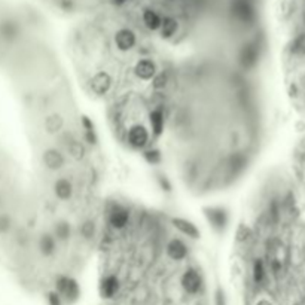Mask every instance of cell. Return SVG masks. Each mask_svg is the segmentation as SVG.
Listing matches in <instances>:
<instances>
[{
  "label": "cell",
  "mask_w": 305,
  "mask_h": 305,
  "mask_svg": "<svg viewBox=\"0 0 305 305\" xmlns=\"http://www.w3.org/2000/svg\"><path fill=\"white\" fill-rule=\"evenodd\" d=\"M167 85H169V75H167L166 72H158L156 76L152 79L153 89L161 91V89H164Z\"/></svg>",
  "instance_id": "cb8c5ba5"
},
{
  "label": "cell",
  "mask_w": 305,
  "mask_h": 305,
  "mask_svg": "<svg viewBox=\"0 0 305 305\" xmlns=\"http://www.w3.org/2000/svg\"><path fill=\"white\" fill-rule=\"evenodd\" d=\"M55 292L67 304H75L81 298V286L70 275H58L55 280Z\"/></svg>",
  "instance_id": "6da1fadb"
},
{
  "label": "cell",
  "mask_w": 305,
  "mask_h": 305,
  "mask_svg": "<svg viewBox=\"0 0 305 305\" xmlns=\"http://www.w3.org/2000/svg\"><path fill=\"white\" fill-rule=\"evenodd\" d=\"M252 275H253V281L256 283V285H261V283L265 280L267 270H265V264H264V261H262V259H254Z\"/></svg>",
  "instance_id": "44dd1931"
},
{
  "label": "cell",
  "mask_w": 305,
  "mask_h": 305,
  "mask_svg": "<svg viewBox=\"0 0 305 305\" xmlns=\"http://www.w3.org/2000/svg\"><path fill=\"white\" fill-rule=\"evenodd\" d=\"M42 162L43 166L51 171H60L66 166V156L57 148H50L42 153Z\"/></svg>",
  "instance_id": "9c48e42d"
},
{
  "label": "cell",
  "mask_w": 305,
  "mask_h": 305,
  "mask_svg": "<svg viewBox=\"0 0 305 305\" xmlns=\"http://www.w3.org/2000/svg\"><path fill=\"white\" fill-rule=\"evenodd\" d=\"M166 253L171 261L174 262H182L185 261L189 254V249L187 246L180 240V238H171L167 246H166Z\"/></svg>",
  "instance_id": "8fae6325"
},
{
  "label": "cell",
  "mask_w": 305,
  "mask_h": 305,
  "mask_svg": "<svg viewBox=\"0 0 305 305\" xmlns=\"http://www.w3.org/2000/svg\"><path fill=\"white\" fill-rule=\"evenodd\" d=\"M109 225L116 229V231H122L128 226L130 223V210L125 208L124 205L115 204L110 210H109Z\"/></svg>",
  "instance_id": "ba28073f"
},
{
  "label": "cell",
  "mask_w": 305,
  "mask_h": 305,
  "mask_svg": "<svg viewBox=\"0 0 305 305\" xmlns=\"http://www.w3.org/2000/svg\"><path fill=\"white\" fill-rule=\"evenodd\" d=\"M89 91L97 96V97H104L110 92L112 86H113V78L109 72L106 70H99L97 73H94L91 76V79L88 81Z\"/></svg>",
  "instance_id": "277c9868"
},
{
  "label": "cell",
  "mask_w": 305,
  "mask_h": 305,
  "mask_svg": "<svg viewBox=\"0 0 305 305\" xmlns=\"http://www.w3.org/2000/svg\"><path fill=\"white\" fill-rule=\"evenodd\" d=\"M81 122H82V128H84L85 140H86L89 145H97L99 137H97V133H96L94 122L88 118V116H82V118H81Z\"/></svg>",
  "instance_id": "d6986e66"
},
{
  "label": "cell",
  "mask_w": 305,
  "mask_h": 305,
  "mask_svg": "<svg viewBox=\"0 0 305 305\" xmlns=\"http://www.w3.org/2000/svg\"><path fill=\"white\" fill-rule=\"evenodd\" d=\"M216 305H225V295L221 289L216 292Z\"/></svg>",
  "instance_id": "f1b7e54d"
},
{
  "label": "cell",
  "mask_w": 305,
  "mask_h": 305,
  "mask_svg": "<svg viewBox=\"0 0 305 305\" xmlns=\"http://www.w3.org/2000/svg\"><path fill=\"white\" fill-rule=\"evenodd\" d=\"M293 50L296 52L305 54V33H301L293 40Z\"/></svg>",
  "instance_id": "4316f807"
},
{
  "label": "cell",
  "mask_w": 305,
  "mask_h": 305,
  "mask_svg": "<svg viewBox=\"0 0 305 305\" xmlns=\"http://www.w3.org/2000/svg\"><path fill=\"white\" fill-rule=\"evenodd\" d=\"M158 73V66L152 58H140L134 66V75L140 81H152Z\"/></svg>",
  "instance_id": "30bf717a"
},
{
  "label": "cell",
  "mask_w": 305,
  "mask_h": 305,
  "mask_svg": "<svg viewBox=\"0 0 305 305\" xmlns=\"http://www.w3.org/2000/svg\"><path fill=\"white\" fill-rule=\"evenodd\" d=\"M72 229H70V223L66 221H58L54 225V231L52 236L55 237L57 241H66L70 238Z\"/></svg>",
  "instance_id": "ffe728a7"
},
{
  "label": "cell",
  "mask_w": 305,
  "mask_h": 305,
  "mask_svg": "<svg viewBox=\"0 0 305 305\" xmlns=\"http://www.w3.org/2000/svg\"><path fill=\"white\" fill-rule=\"evenodd\" d=\"M171 225L183 236L186 237L192 238V240H198L201 237V232L200 229L197 228V225L194 222L187 221V219H183V218H173L171 219Z\"/></svg>",
  "instance_id": "4fadbf2b"
},
{
  "label": "cell",
  "mask_w": 305,
  "mask_h": 305,
  "mask_svg": "<svg viewBox=\"0 0 305 305\" xmlns=\"http://www.w3.org/2000/svg\"><path fill=\"white\" fill-rule=\"evenodd\" d=\"M149 140H151V134H149V130L142 125V124H136V125H131L128 133H127V142L128 145L137 149V151H145L149 145Z\"/></svg>",
  "instance_id": "5b68a950"
},
{
  "label": "cell",
  "mask_w": 305,
  "mask_h": 305,
  "mask_svg": "<svg viewBox=\"0 0 305 305\" xmlns=\"http://www.w3.org/2000/svg\"><path fill=\"white\" fill-rule=\"evenodd\" d=\"M204 216L212 226V229L218 234H223L229 223V213L225 207L213 205V207H204Z\"/></svg>",
  "instance_id": "7a4b0ae2"
},
{
  "label": "cell",
  "mask_w": 305,
  "mask_h": 305,
  "mask_svg": "<svg viewBox=\"0 0 305 305\" xmlns=\"http://www.w3.org/2000/svg\"><path fill=\"white\" fill-rule=\"evenodd\" d=\"M138 43V34L130 26H122L113 33V45L121 52L133 51Z\"/></svg>",
  "instance_id": "3957f363"
},
{
  "label": "cell",
  "mask_w": 305,
  "mask_h": 305,
  "mask_svg": "<svg viewBox=\"0 0 305 305\" xmlns=\"http://www.w3.org/2000/svg\"><path fill=\"white\" fill-rule=\"evenodd\" d=\"M142 155H143L145 161H146L148 164H151V166H159V164L162 162V153H161L159 149H156V148L145 149Z\"/></svg>",
  "instance_id": "7402d4cb"
},
{
  "label": "cell",
  "mask_w": 305,
  "mask_h": 305,
  "mask_svg": "<svg viewBox=\"0 0 305 305\" xmlns=\"http://www.w3.org/2000/svg\"><path fill=\"white\" fill-rule=\"evenodd\" d=\"M37 247H39L40 253L43 254L45 257H50L57 250V240L50 232L42 234L40 238L37 240Z\"/></svg>",
  "instance_id": "e0dca14e"
},
{
  "label": "cell",
  "mask_w": 305,
  "mask_h": 305,
  "mask_svg": "<svg viewBox=\"0 0 305 305\" xmlns=\"http://www.w3.org/2000/svg\"><path fill=\"white\" fill-rule=\"evenodd\" d=\"M46 301H48V305H64V301L55 290H51L46 293Z\"/></svg>",
  "instance_id": "484cf974"
},
{
  "label": "cell",
  "mask_w": 305,
  "mask_h": 305,
  "mask_svg": "<svg viewBox=\"0 0 305 305\" xmlns=\"http://www.w3.org/2000/svg\"><path fill=\"white\" fill-rule=\"evenodd\" d=\"M257 61H259V45L253 40L246 42L238 51V64L244 70H250L257 64Z\"/></svg>",
  "instance_id": "8992f818"
},
{
  "label": "cell",
  "mask_w": 305,
  "mask_h": 305,
  "mask_svg": "<svg viewBox=\"0 0 305 305\" xmlns=\"http://www.w3.org/2000/svg\"><path fill=\"white\" fill-rule=\"evenodd\" d=\"M73 183L68 180L67 177H60L54 182V194L58 200L61 201H68L73 197Z\"/></svg>",
  "instance_id": "5bb4252c"
},
{
  "label": "cell",
  "mask_w": 305,
  "mask_h": 305,
  "mask_svg": "<svg viewBox=\"0 0 305 305\" xmlns=\"http://www.w3.org/2000/svg\"><path fill=\"white\" fill-rule=\"evenodd\" d=\"M236 237H237L238 243H246L249 238L252 237V231H250V228H247L246 225H240Z\"/></svg>",
  "instance_id": "d4e9b609"
},
{
  "label": "cell",
  "mask_w": 305,
  "mask_h": 305,
  "mask_svg": "<svg viewBox=\"0 0 305 305\" xmlns=\"http://www.w3.org/2000/svg\"><path fill=\"white\" fill-rule=\"evenodd\" d=\"M256 305H272V304L270 302V301H267V299H261V301H259Z\"/></svg>",
  "instance_id": "f546056e"
},
{
  "label": "cell",
  "mask_w": 305,
  "mask_h": 305,
  "mask_svg": "<svg viewBox=\"0 0 305 305\" xmlns=\"http://www.w3.org/2000/svg\"><path fill=\"white\" fill-rule=\"evenodd\" d=\"M158 182H159V186L162 187L164 191H167V192L171 191V183H170L169 179L166 176H158Z\"/></svg>",
  "instance_id": "83f0119b"
},
{
  "label": "cell",
  "mask_w": 305,
  "mask_h": 305,
  "mask_svg": "<svg viewBox=\"0 0 305 305\" xmlns=\"http://www.w3.org/2000/svg\"><path fill=\"white\" fill-rule=\"evenodd\" d=\"M149 124H151V130L155 137H161L164 134V127H166V118H164V112L161 109H153L149 113Z\"/></svg>",
  "instance_id": "2e32d148"
},
{
  "label": "cell",
  "mask_w": 305,
  "mask_h": 305,
  "mask_svg": "<svg viewBox=\"0 0 305 305\" xmlns=\"http://www.w3.org/2000/svg\"><path fill=\"white\" fill-rule=\"evenodd\" d=\"M79 232L84 240H92L96 237V223L92 221H85L79 228Z\"/></svg>",
  "instance_id": "603a6c76"
},
{
  "label": "cell",
  "mask_w": 305,
  "mask_h": 305,
  "mask_svg": "<svg viewBox=\"0 0 305 305\" xmlns=\"http://www.w3.org/2000/svg\"><path fill=\"white\" fill-rule=\"evenodd\" d=\"M67 153L73 161H84L86 156V146L81 140L72 138L67 143Z\"/></svg>",
  "instance_id": "ac0fdd59"
},
{
  "label": "cell",
  "mask_w": 305,
  "mask_h": 305,
  "mask_svg": "<svg viewBox=\"0 0 305 305\" xmlns=\"http://www.w3.org/2000/svg\"><path fill=\"white\" fill-rule=\"evenodd\" d=\"M64 124H66V121H64V116L61 113H51L43 121V128L48 134L55 136L64 128Z\"/></svg>",
  "instance_id": "9a60e30c"
},
{
  "label": "cell",
  "mask_w": 305,
  "mask_h": 305,
  "mask_svg": "<svg viewBox=\"0 0 305 305\" xmlns=\"http://www.w3.org/2000/svg\"><path fill=\"white\" fill-rule=\"evenodd\" d=\"M119 278L115 274H107L104 275L100 281V295L104 299H112L119 292Z\"/></svg>",
  "instance_id": "7c38bea8"
},
{
  "label": "cell",
  "mask_w": 305,
  "mask_h": 305,
  "mask_svg": "<svg viewBox=\"0 0 305 305\" xmlns=\"http://www.w3.org/2000/svg\"><path fill=\"white\" fill-rule=\"evenodd\" d=\"M180 286L187 295H197L203 289V277L198 270L187 268L180 277Z\"/></svg>",
  "instance_id": "52a82bcc"
}]
</instances>
